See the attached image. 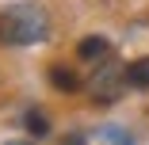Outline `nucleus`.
I'll return each mask as SVG.
<instances>
[{"instance_id": "nucleus-5", "label": "nucleus", "mask_w": 149, "mask_h": 145, "mask_svg": "<svg viewBox=\"0 0 149 145\" xmlns=\"http://www.w3.org/2000/svg\"><path fill=\"white\" fill-rule=\"evenodd\" d=\"M50 84H54L57 92H77V88H80L77 73H73V69H61V65H54V69H50Z\"/></svg>"}, {"instance_id": "nucleus-6", "label": "nucleus", "mask_w": 149, "mask_h": 145, "mask_svg": "<svg viewBox=\"0 0 149 145\" xmlns=\"http://www.w3.org/2000/svg\"><path fill=\"white\" fill-rule=\"evenodd\" d=\"M23 122H27V130H31L35 137H46L50 134V119L42 114V107H31V111L23 114Z\"/></svg>"}, {"instance_id": "nucleus-2", "label": "nucleus", "mask_w": 149, "mask_h": 145, "mask_svg": "<svg viewBox=\"0 0 149 145\" xmlns=\"http://www.w3.org/2000/svg\"><path fill=\"white\" fill-rule=\"evenodd\" d=\"M123 88H126V69H118V65L96 69V76H92V96H96V99L111 103V99H118Z\"/></svg>"}, {"instance_id": "nucleus-1", "label": "nucleus", "mask_w": 149, "mask_h": 145, "mask_svg": "<svg viewBox=\"0 0 149 145\" xmlns=\"http://www.w3.org/2000/svg\"><path fill=\"white\" fill-rule=\"evenodd\" d=\"M50 35V19L35 4H12L0 15V46H35Z\"/></svg>"}, {"instance_id": "nucleus-8", "label": "nucleus", "mask_w": 149, "mask_h": 145, "mask_svg": "<svg viewBox=\"0 0 149 145\" xmlns=\"http://www.w3.org/2000/svg\"><path fill=\"white\" fill-rule=\"evenodd\" d=\"M65 145H84V137H69V141H65Z\"/></svg>"}, {"instance_id": "nucleus-7", "label": "nucleus", "mask_w": 149, "mask_h": 145, "mask_svg": "<svg viewBox=\"0 0 149 145\" xmlns=\"http://www.w3.org/2000/svg\"><path fill=\"white\" fill-rule=\"evenodd\" d=\"M4 145H38V141H4Z\"/></svg>"}, {"instance_id": "nucleus-3", "label": "nucleus", "mask_w": 149, "mask_h": 145, "mask_svg": "<svg viewBox=\"0 0 149 145\" xmlns=\"http://www.w3.org/2000/svg\"><path fill=\"white\" fill-rule=\"evenodd\" d=\"M77 57H80V61H107V57H111V42L100 38V35H88V38H80Z\"/></svg>"}, {"instance_id": "nucleus-4", "label": "nucleus", "mask_w": 149, "mask_h": 145, "mask_svg": "<svg viewBox=\"0 0 149 145\" xmlns=\"http://www.w3.org/2000/svg\"><path fill=\"white\" fill-rule=\"evenodd\" d=\"M126 88H134V92H149V57H138V61L126 65Z\"/></svg>"}]
</instances>
